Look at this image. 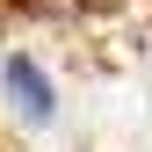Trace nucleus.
Returning <instances> with one entry per match:
<instances>
[{
    "label": "nucleus",
    "mask_w": 152,
    "mask_h": 152,
    "mask_svg": "<svg viewBox=\"0 0 152 152\" xmlns=\"http://www.w3.org/2000/svg\"><path fill=\"white\" fill-rule=\"evenodd\" d=\"M0 87H7V102H15V116L22 123H58V87H51V72L29 58V51H7L0 58Z\"/></svg>",
    "instance_id": "f257e3e1"
}]
</instances>
